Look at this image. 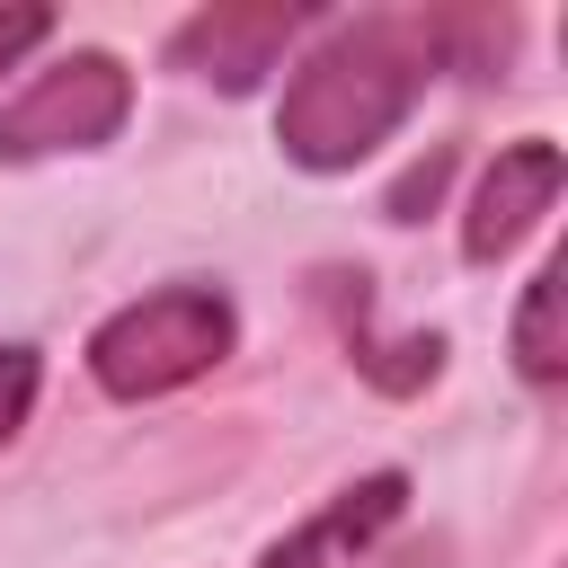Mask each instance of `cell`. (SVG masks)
Masks as SVG:
<instances>
[{"label":"cell","instance_id":"5","mask_svg":"<svg viewBox=\"0 0 568 568\" xmlns=\"http://www.w3.org/2000/svg\"><path fill=\"white\" fill-rule=\"evenodd\" d=\"M559 178H568L559 142H541V133L506 142V151L488 160L470 213H462V257H470V266H497L506 248H524V240L541 231V213L559 204Z\"/></svg>","mask_w":568,"mask_h":568},{"label":"cell","instance_id":"3","mask_svg":"<svg viewBox=\"0 0 568 568\" xmlns=\"http://www.w3.org/2000/svg\"><path fill=\"white\" fill-rule=\"evenodd\" d=\"M133 115V71L106 44H71L62 62H44L9 106H0V160H62V151H98L115 142Z\"/></svg>","mask_w":568,"mask_h":568},{"label":"cell","instance_id":"4","mask_svg":"<svg viewBox=\"0 0 568 568\" xmlns=\"http://www.w3.org/2000/svg\"><path fill=\"white\" fill-rule=\"evenodd\" d=\"M302 27H320V9H302V0H240V9L213 0L169 27V71H195L222 98H248V89H266V71L293 53Z\"/></svg>","mask_w":568,"mask_h":568},{"label":"cell","instance_id":"2","mask_svg":"<svg viewBox=\"0 0 568 568\" xmlns=\"http://www.w3.org/2000/svg\"><path fill=\"white\" fill-rule=\"evenodd\" d=\"M240 346V311L222 284H160L89 328V382L106 399H169L204 382Z\"/></svg>","mask_w":568,"mask_h":568},{"label":"cell","instance_id":"9","mask_svg":"<svg viewBox=\"0 0 568 568\" xmlns=\"http://www.w3.org/2000/svg\"><path fill=\"white\" fill-rule=\"evenodd\" d=\"M444 178H453V142H435L426 160H408V178L382 195V213H390V222H426V204L444 195Z\"/></svg>","mask_w":568,"mask_h":568},{"label":"cell","instance_id":"6","mask_svg":"<svg viewBox=\"0 0 568 568\" xmlns=\"http://www.w3.org/2000/svg\"><path fill=\"white\" fill-rule=\"evenodd\" d=\"M408 515V470H364L355 488H337L311 524H293L284 541H266L257 568H346L355 550H373L390 524Z\"/></svg>","mask_w":568,"mask_h":568},{"label":"cell","instance_id":"11","mask_svg":"<svg viewBox=\"0 0 568 568\" xmlns=\"http://www.w3.org/2000/svg\"><path fill=\"white\" fill-rule=\"evenodd\" d=\"M44 36H53V9H36V0H27V9H0V80H9Z\"/></svg>","mask_w":568,"mask_h":568},{"label":"cell","instance_id":"10","mask_svg":"<svg viewBox=\"0 0 568 568\" xmlns=\"http://www.w3.org/2000/svg\"><path fill=\"white\" fill-rule=\"evenodd\" d=\"M36 382H44V355L36 346H0V444H18V426L36 408Z\"/></svg>","mask_w":568,"mask_h":568},{"label":"cell","instance_id":"12","mask_svg":"<svg viewBox=\"0 0 568 568\" xmlns=\"http://www.w3.org/2000/svg\"><path fill=\"white\" fill-rule=\"evenodd\" d=\"M382 568H453V532H417V541L382 550Z\"/></svg>","mask_w":568,"mask_h":568},{"label":"cell","instance_id":"7","mask_svg":"<svg viewBox=\"0 0 568 568\" xmlns=\"http://www.w3.org/2000/svg\"><path fill=\"white\" fill-rule=\"evenodd\" d=\"M328 302H337V320H346V355H355V373H364L373 390L408 399V390H426V382L444 373V337H435V328H417V337H373V328H364V320H373L364 275H328Z\"/></svg>","mask_w":568,"mask_h":568},{"label":"cell","instance_id":"8","mask_svg":"<svg viewBox=\"0 0 568 568\" xmlns=\"http://www.w3.org/2000/svg\"><path fill=\"white\" fill-rule=\"evenodd\" d=\"M515 373L532 390H559L568 382V346H559V266H541L515 302Z\"/></svg>","mask_w":568,"mask_h":568},{"label":"cell","instance_id":"1","mask_svg":"<svg viewBox=\"0 0 568 568\" xmlns=\"http://www.w3.org/2000/svg\"><path fill=\"white\" fill-rule=\"evenodd\" d=\"M435 71H453L444 53V9H364V18H328L320 44L293 62L284 98H275V142L293 169L337 178L355 160H373L417 98L435 89Z\"/></svg>","mask_w":568,"mask_h":568}]
</instances>
